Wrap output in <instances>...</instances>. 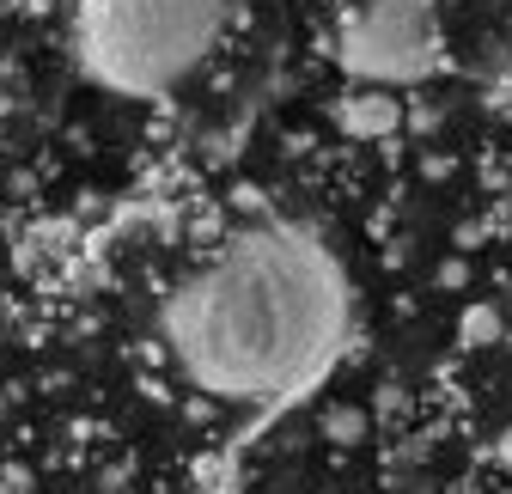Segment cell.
<instances>
[{"instance_id":"1","label":"cell","mask_w":512,"mask_h":494,"mask_svg":"<svg viewBox=\"0 0 512 494\" xmlns=\"http://www.w3.org/2000/svg\"><path fill=\"white\" fill-rule=\"evenodd\" d=\"M348 275L311 226L263 220L183 275L159 312L177 373L214 403L281 409L348 348Z\"/></svg>"},{"instance_id":"2","label":"cell","mask_w":512,"mask_h":494,"mask_svg":"<svg viewBox=\"0 0 512 494\" xmlns=\"http://www.w3.org/2000/svg\"><path fill=\"white\" fill-rule=\"evenodd\" d=\"M232 0H74V61L110 98H165L214 55Z\"/></svg>"},{"instance_id":"3","label":"cell","mask_w":512,"mask_h":494,"mask_svg":"<svg viewBox=\"0 0 512 494\" xmlns=\"http://www.w3.org/2000/svg\"><path fill=\"white\" fill-rule=\"evenodd\" d=\"M336 61L360 86H421L445 68V25L433 0H354L336 31Z\"/></svg>"},{"instance_id":"4","label":"cell","mask_w":512,"mask_h":494,"mask_svg":"<svg viewBox=\"0 0 512 494\" xmlns=\"http://www.w3.org/2000/svg\"><path fill=\"white\" fill-rule=\"evenodd\" d=\"M336 122L354 135V141H384L403 122V110H397V98L384 92V86H372V92H354V98H342L336 104Z\"/></svg>"},{"instance_id":"5","label":"cell","mask_w":512,"mask_h":494,"mask_svg":"<svg viewBox=\"0 0 512 494\" xmlns=\"http://www.w3.org/2000/svg\"><path fill=\"white\" fill-rule=\"evenodd\" d=\"M458 342H464V348H494V342H500V312H494V305H464Z\"/></svg>"},{"instance_id":"6","label":"cell","mask_w":512,"mask_h":494,"mask_svg":"<svg viewBox=\"0 0 512 494\" xmlns=\"http://www.w3.org/2000/svg\"><path fill=\"white\" fill-rule=\"evenodd\" d=\"M324 440H336V446H360V440H366V415L330 403V409H324Z\"/></svg>"},{"instance_id":"7","label":"cell","mask_w":512,"mask_h":494,"mask_svg":"<svg viewBox=\"0 0 512 494\" xmlns=\"http://www.w3.org/2000/svg\"><path fill=\"white\" fill-rule=\"evenodd\" d=\"M494 452H500V464H512V427L500 434V446H494Z\"/></svg>"}]
</instances>
